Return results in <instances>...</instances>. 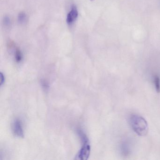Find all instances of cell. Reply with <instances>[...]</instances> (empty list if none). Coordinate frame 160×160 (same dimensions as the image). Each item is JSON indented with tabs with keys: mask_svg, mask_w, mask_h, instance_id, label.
I'll list each match as a JSON object with an SVG mask.
<instances>
[{
	"mask_svg": "<svg viewBox=\"0 0 160 160\" xmlns=\"http://www.w3.org/2000/svg\"><path fill=\"white\" fill-rule=\"evenodd\" d=\"M42 85L44 88L46 89H48V85L47 82H46L45 80L44 81H42Z\"/></svg>",
	"mask_w": 160,
	"mask_h": 160,
	"instance_id": "obj_10",
	"label": "cell"
},
{
	"mask_svg": "<svg viewBox=\"0 0 160 160\" xmlns=\"http://www.w3.org/2000/svg\"><path fill=\"white\" fill-rule=\"evenodd\" d=\"M78 134L79 135L82 140L83 145L75 159L79 160H87L89 156L91 150V147L88 139L84 132H82L81 130H78Z\"/></svg>",
	"mask_w": 160,
	"mask_h": 160,
	"instance_id": "obj_2",
	"label": "cell"
},
{
	"mask_svg": "<svg viewBox=\"0 0 160 160\" xmlns=\"http://www.w3.org/2000/svg\"><path fill=\"white\" fill-rule=\"evenodd\" d=\"M13 132L16 136L19 138L24 137V131L22 127V122L18 119L14 122L12 126Z\"/></svg>",
	"mask_w": 160,
	"mask_h": 160,
	"instance_id": "obj_3",
	"label": "cell"
},
{
	"mask_svg": "<svg viewBox=\"0 0 160 160\" xmlns=\"http://www.w3.org/2000/svg\"><path fill=\"white\" fill-rule=\"evenodd\" d=\"M130 123L133 131L138 135L144 136L148 132V125L145 119L140 116L133 115L130 119Z\"/></svg>",
	"mask_w": 160,
	"mask_h": 160,
	"instance_id": "obj_1",
	"label": "cell"
},
{
	"mask_svg": "<svg viewBox=\"0 0 160 160\" xmlns=\"http://www.w3.org/2000/svg\"><path fill=\"white\" fill-rule=\"evenodd\" d=\"M78 17V11L76 6H73L72 7L71 11L67 15L66 22L68 25H72L76 20Z\"/></svg>",
	"mask_w": 160,
	"mask_h": 160,
	"instance_id": "obj_4",
	"label": "cell"
},
{
	"mask_svg": "<svg viewBox=\"0 0 160 160\" xmlns=\"http://www.w3.org/2000/svg\"><path fill=\"white\" fill-rule=\"evenodd\" d=\"M15 58L16 61L17 62H20L22 60L23 55H22V52L20 51V49H18V48H17L16 49Z\"/></svg>",
	"mask_w": 160,
	"mask_h": 160,
	"instance_id": "obj_5",
	"label": "cell"
},
{
	"mask_svg": "<svg viewBox=\"0 0 160 160\" xmlns=\"http://www.w3.org/2000/svg\"><path fill=\"white\" fill-rule=\"evenodd\" d=\"M18 21L20 24H24L27 21V16L26 13L21 12L18 16Z\"/></svg>",
	"mask_w": 160,
	"mask_h": 160,
	"instance_id": "obj_7",
	"label": "cell"
},
{
	"mask_svg": "<svg viewBox=\"0 0 160 160\" xmlns=\"http://www.w3.org/2000/svg\"><path fill=\"white\" fill-rule=\"evenodd\" d=\"M154 84L155 89L158 92H160V78L158 76L156 75L154 77Z\"/></svg>",
	"mask_w": 160,
	"mask_h": 160,
	"instance_id": "obj_6",
	"label": "cell"
},
{
	"mask_svg": "<svg viewBox=\"0 0 160 160\" xmlns=\"http://www.w3.org/2000/svg\"><path fill=\"white\" fill-rule=\"evenodd\" d=\"M3 22H4V24L5 26L9 27L11 24V19L9 17H5L4 18V20H3Z\"/></svg>",
	"mask_w": 160,
	"mask_h": 160,
	"instance_id": "obj_8",
	"label": "cell"
},
{
	"mask_svg": "<svg viewBox=\"0 0 160 160\" xmlns=\"http://www.w3.org/2000/svg\"><path fill=\"white\" fill-rule=\"evenodd\" d=\"M91 1H93V0H91Z\"/></svg>",
	"mask_w": 160,
	"mask_h": 160,
	"instance_id": "obj_11",
	"label": "cell"
},
{
	"mask_svg": "<svg viewBox=\"0 0 160 160\" xmlns=\"http://www.w3.org/2000/svg\"><path fill=\"white\" fill-rule=\"evenodd\" d=\"M0 77H1V86H2L5 82V79L4 74L2 72H1L0 73Z\"/></svg>",
	"mask_w": 160,
	"mask_h": 160,
	"instance_id": "obj_9",
	"label": "cell"
}]
</instances>
